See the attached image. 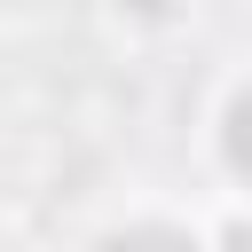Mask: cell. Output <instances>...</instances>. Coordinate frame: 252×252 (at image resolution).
Here are the masks:
<instances>
[{
	"mask_svg": "<svg viewBox=\"0 0 252 252\" xmlns=\"http://www.w3.org/2000/svg\"><path fill=\"white\" fill-rule=\"evenodd\" d=\"M220 252H252V220H236V228L220 236Z\"/></svg>",
	"mask_w": 252,
	"mask_h": 252,
	"instance_id": "3957f363",
	"label": "cell"
},
{
	"mask_svg": "<svg viewBox=\"0 0 252 252\" xmlns=\"http://www.w3.org/2000/svg\"><path fill=\"white\" fill-rule=\"evenodd\" d=\"M102 252H197L189 236H173V228H118Z\"/></svg>",
	"mask_w": 252,
	"mask_h": 252,
	"instance_id": "7a4b0ae2",
	"label": "cell"
},
{
	"mask_svg": "<svg viewBox=\"0 0 252 252\" xmlns=\"http://www.w3.org/2000/svg\"><path fill=\"white\" fill-rule=\"evenodd\" d=\"M220 150H228V165L252 181V94L244 102H228V126H220Z\"/></svg>",
	"mask_w": 252,
	"mask_h": 252,
	"instance_id": "6da1fadb",
	"label": "cell"
}]
</instances>
